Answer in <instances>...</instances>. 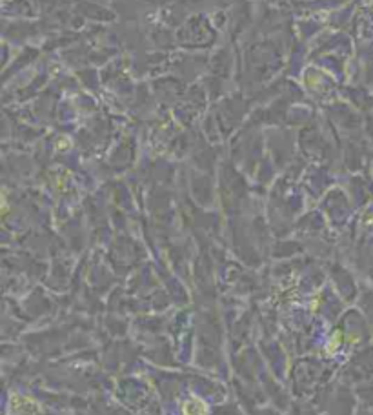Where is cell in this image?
Segmentation results:
<instances>
[{"label":"cell","instance_id":"cell-1","mask_svg":"<svg viewBox=\"0 0 373 415\" xmlns=\"http://www.w3.org/2000/svg\"><path fill=\"white\" fill-rule=\"evenodd\" d=\"M206 405L204 401L197 399V397H190L184 405H182V414L184 415H206Z\"/></svg>","mask_w":373,"mask_h":415}]
</instances>
